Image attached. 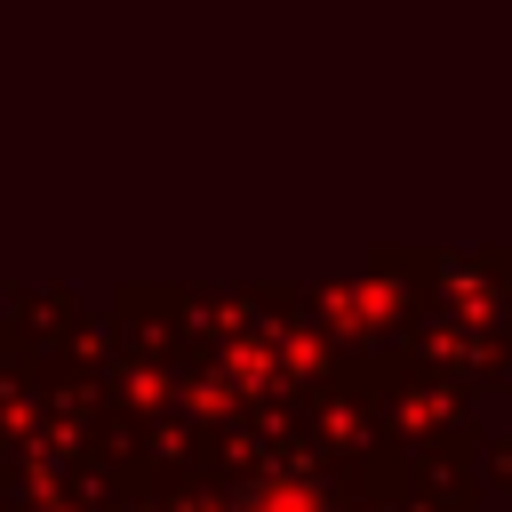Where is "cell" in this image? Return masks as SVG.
<instances>
[{
	"mask_svg": "<svg viewBox=\"0 0 512 512\" xmlns=\"http://www.w3.org/2000/svg\"><path fill=\"white\" fill-rule=\"evenodd\" d=\"M232 512H328V496L304 480V472H264L232 496Z\"/></svg>",
	"mask_w": 512,
	"mask_h": 512,
	"instance_id": "cell-1",
	"label": "cell"
}]
</instances>
